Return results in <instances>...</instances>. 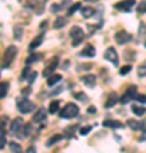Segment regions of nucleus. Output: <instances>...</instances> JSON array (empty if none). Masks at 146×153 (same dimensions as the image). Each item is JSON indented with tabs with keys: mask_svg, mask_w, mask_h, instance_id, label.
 Masks as SVG:
<instances>
[{
	"mask_svg": "<svg viewBox=\"0 0 146 153\" xmlns=\"http://www.w3.org/2000/svg\"><path fill=\"white\" fill-rule=\"evenodd\" d=\"M78 112H80L78 105L73 104V102H70V104L63 105V109L60 111V117H61V119H73V117L78 116Z\"/></svg>",
	"mask_w": 146,
	"mask_h": 153,
	"instance_id": "1",
	"label": "nucleus"
},
{
	"mask_svg": "<svg viewBox=\"0 0 146 153\" xmlns=\"http://www.w3.org/2000/svg\"><path fill=\"white\" fill-rule=\"evenodd\" d=\"M17 111L21 114H29L34 111V104L27 97H19L17 99Z\"/></svg>",
	"mask_w": 146,
	"mask_h": 153,
	"instance_id": "2",
	"label": "nucleus"
},
{
	"mask_svg": "<svg viewBox=\"0 0 146 153\" xmlns=\"http://www.w3.org/2000/svg\"><path fill=\"white\" fill-rule=\"evenodd\" d=\"M70 38H71V44L73 46H78V44L83 41V38H85V33H83V29L78 27V26H73L70 31Z\"/></svg>",
	"mask_w": 146,
	"mask_h": 153,
	"instance_id": "3",
	"label": "nucleus"
},
{
	"mask_svg": "<svg viewBox=\"0 0 146 153\" xmlns=\"http://www.w3.org/2000/svg\"><path fill=\"white\" fill-rule=\"evenodd\" d=\"M16 55H17V48H16V46H9V48L5 49V53H4V65H2L4 70L12 65V61H14Z\"/></svg>",
	"mask_w": 146,
	"mask_h": 153,
	"instance_id": "4",
	"label": "nucleus"
},
{
	"mask_svg": "<svg viewBox=\"0 0 146 153\" xmlns=\"http://www.w3.org/2000/svg\"><path fill=\"white\" fill-rule=\"evenodd\" d=\"M21 131H24V121L21 119V117H16V119L10 123V129H9V133H10L12 136H21Z\"/></svg>",
	"mask_w": 146,
	"mask_h": 153,
	"instance_id": "5",
	"label": "nucleus"
},
{
	"mask_svg": "<svg viewBox=\"0 0 146 153\" xmlns=\"http://www.w3.org/2000/svg\"><path fill=\"white\" fill-rule=\"evenodd\" d=\"M114 39H116V43L117 44H126L131 41V34L127 33V31H117L116 33V36H114Z\"/></svg>",
	"mask_w": 146,
	"mask_h": 153,
	"instance_id": "6",
	"label": "nucleus"
},
{
	"mask_svg": "<svg viewBox=\"0 0 146 153\" xmlns=\"http://www.w3.org/2000/svg\"><path fill=\"white\" fill-rule=\"evenodd\" d=\"M133 5H134V0H121V2H116L114 4V9L116 10H121V12H126V10H129Z\"/></svg>",
	"mask_w": 146,
	"mask_h": 153,
	"instance_id": "7",
	"label": "nucleus"
},
{
	"mask_svg": "<svg viewBox=\"0 0 146 153\" xmlns=\"http://www.w3.org/2000/svg\"><path fill=\"white\" fill-rule=\"evenodd\" d=\"M104 58H105L107 61H110V63H114V65H117V63H119V56H117V53H116V49H114V48H107V49H105Z\"/></svg>",
	"mask_w": 146,
	"mask_h": 153,
	"instance_id": "8",
	"label": "nucleus"
},
{
	"mask_svg": "<svg viewBox=\"0 0 146 153\" xmlns=\"http://www.w3.org/2000/svg\"><path fill=\"white\" fill-rule=\"evenodd\" d=\"M136 94H138V92H136V87H134V85H131V87L126 90L124 95L121 97V104H127L131 99H134V97H136Z\"/></svg>",
	"mask_w": 146,
	"mask_h": 153,
	"instance_id": "9",
	"label": "nucleus"
},
{
	"mask_svg": "<svg viewBox=\"0 0 146 153\" xmlns=\"http://www.w3.org/2000/svg\"><path fill=\"white\" fill-rule=\"evenodd\" d=\"M82 82L85 83L87 87H93V85L97 83V76L92 75V73H87V75L82 76Z\"/></svg>",
	"mask_w": 146,
	"mask_h": 153,
	"instance_id": "10",
	"label": "nucleus"
},
{
	"mask_svg": "<svg viewBox=\"0 0 146 153\" xmlns=\"http://www.w3.org/2000/svg\"><path fill=\"white\" fill-rule=\"evenodd\" d=\"M80 56H83V58H93V56H95V48H93L92 44L85 46V48L80 51Z\"/></svg>",
	"mask_w": 146,
	"mask_h": 153,
	"instance_id": "11",
	"label": "nucleus"
},
{
	"mask_svg": "<svg viewBox=\"0 0 146 153\" xmlns=\"http://www.w3.org/2000/svg\"><path fill=\"white\" fill-rule=\"evenodd\" d=\"M56 68H58V58H54V60L51 61V65H49V66H46V68H44L43 75L46 76V78H48V76H51V75H53V71L56 70Z\"/></svg>",
	"mask_w": 146,
	"mask_h": 153,
	"instance_id": "12",
	"label": "nucleus"
},
{
	"mask_svg": "<svg viewBox=\"0 0 146 153\" xmlns=\"http://www.w3.org/2000/svg\"><path fill=\"white\" fill-rule=\"evenodd\" d=\"M117 100H119V97H117V94H116V92L109 94L107 100H105V107H107V109H110V107H114V104H116Z\"/></svg>",
	"mask_w": 146,
	"mask_h": 153,
	"instance_id": "13",
	"label": "nucleus"
},
{
	"mask_svg": "<svg viewBox=\"0 0 146 153\" xmlns=\"http://www.w3.org/2000/svg\"><path fill=\"white\" fill-rule=\"evenodd\" d=\"M43 41H44V34H39L36 39H33V41H31V44H29V49H31V51H34L36 48H39V46H41V43H43Z\"/></svg>",
	"mask_w": 146,
	"mask_h": 153,
	"instance_id": "14",
	"label": "nucleus"
},
{
	"mask_svg": "<svg viewBox=\"0 0 146 153\" xmlns=\"http://www.w3.org/2000/svg\"><path fill=\"white\" fill-rule=\"evenodd\" d=\"M46 114H48V111L46 109H38L36 111V114H34V123H43L44 117H46Z\"/></svg>",
	"mask_w": 146,
	"mask_h": 153,
	"instance_id": "15",
	"label": "nucleus"
},
{
	"mask_svg": "<svg viewBox=\"0 0 146 153\" xmlns=\"http://www.w3.org/2000/svg\"><path fill=\"white\" fill-rule=\"evenodd\" d=\"M131 111H133V114H136V116H139V117H143V116L146 114V109L143 107V105H131Z\"/></svg>",
	"mask_w": 146,
	"mask_h": 153,
	"instance_id": "16",
	"label": "nucleus"
},
{
	"mask_svg": "<svg viewBox=\"0 0 146 153\" xmlns=\"http://www.w3.org/2000/svg\"><path fill=\"white\" fill-rule=\"evenodd\" d=\"M58 82H61V75H58V73H53L51 76H48V85H49V87L56 85Z\"/></svg>",
	"mask_w": 146,
	"mask_h": 153,
	"instance_id": "17",
	"label": "nucleus"
},
{
	"mask_svg": "<svg viewBox=\"0 0 146 153\" xmlns=\"http://www.w3.org/2000/svg\"><path fill=\"white\" fill-rule=\"evenodd\" d=\"M31 75H33V70H31V66L27 65L24 70H22V73H21V80H27L29 82V78H31Z\"/></svg>",
	"mask_w": 146,
	"mask_h": 153,
	"instance_id": "18",
	"label": "nucleus"
},
{
	"mask_svg": "<svg viewBox=\"0 0 146 153\" xmlns=\"http://www.w3.org/2000/svg\"><path fill=\"white\" fill-rule=\"evenodd\" d=\"M61 140H63V134H53V136L49 138L48 141H46V146H53L54 143L61 141Z\"/></svg>",
	"mask_w": 146,
	"mask_h": 153,
	"instance_id": "19",
	"label": "nucleus"
},
{
	"mask_svg": "<svg viewBox=\"0 0 146 153\" xmlns=\"http://www.w3.org/2000/svg\"><path fill=\"white\" fill-rule=\"evenodd\" d=\"M102 126H105V128H122V124H121L119 121H112V119L104 121Z\"/></svg>",
	"mask_w": 146,
	"mask_h": 153,
	"instance_id": "20",
	"label": "nucleus"
},
{
	"mask_svg": "<svg viewBox=\"0 0 146 153\" xmlns=\"http://www.w3.org/2000/svg\"><path fill=\"white\" fill-rule=\"evenodd\" d=\"M60 102L58 100H53L51 105H49V114H56V112H60Z\"/></svg>",
	"mask_w": 146,
	"mask_h": 153,
	"instance_id": "21",
	"label": "nucleus"
},
{
	"mask_svg": "<svg viewBox=\"0 0 146 153\" xmlns=\"http://www.w3.org/2000/svg\"><path fill=\"white\" fill-rule=\"evenodd\" d=\"M127 126L133 128V129H143L145 131V124L143 123H138V121H127Z\"/></svg>",
	"mask_w": 146,
	"mask_h": 153,
	"instance_id": "22",
	"label": "nucleus"
},
{
	"mask_svg": "<svg viewBox=\"0 0 146 153\" xmlns=\"http://www.w3.org/2000/svg\"><path fill=\"white\" fill-rule=\"evenodd\" d=\"M9 148H10V152H12V153H22V148H21V145H19L17 141L9 143Z\"/></svg>",
	"mask_w": 146,
	"mask_h": 153,
	"instance_id": "23",
	"label": "nucleus"
},
{
	"mask_svg": "<svg viewBox=\"0 0 146 153\" xmlns=\"http://www.w3.org/2000/svg\"><path fill=\"white\" fill-rule=\"evenodd\" d=\"M65 24H66V19H65V17H58V19L54 21L53 27H54V29H60V27H63Z\"/></svg>",
	"mask_w": 146,
	"mask_h": 153,
	"instance_id": "24",
	"label": "nucleus"
},
{
	"mask_svg": "<svg viewBox=\"0 0 146 153\" xmlns=\"http://www.w3.org/2000/svg\"><path fill=\"white\" fill-rule=\"evenodd\" d=\"M93 14H95V9H92V7H85V9H82V16L83 17H92Z\"/></svg>",
	"mask_w": 146,
	"mask_h": 153,
	"instance_id": "25",
	"label": "nucleus"
},
{
	"mask_svg": "<svg viewBox=\"0 0 146 153\" xmlns=\"http://www.w3.org/2000/svg\"><path fill=\"white\" fill-rule=\"evenodd\" d=\"M14 38H16V41H21L22 39V29L19 27V26L14 27Z\"/></svg>",
	"mask_w": 146,
	"mask_h": 153,
	"instance_id": "26",
	"label": "nucleus"
},
{
	"mask_svg": "<svg viewBox=\"0 0 146 153\" xmlns=\"http://www.w3.org/2000/svg\"><path fill=\"white\" fill-rule=\"evenodd\" d=\"M31 133H33V124H24V133H22V136H31Z\"/></svg>",
	"mask_w": 146,
	"mask_h": 153,
	"instance_id": "27",
	"label": "nucleus"
},
{
	"mask_svg": "<svg viewBox=\"0 0 146 153\" xmlns=\"http://www.w3.org/2000/svg\"><path fill=\"white\" fill-rule=\"evenodd\" d=\"M80 7H82V4H80V2H76V4H73V5H71L70 9H68V16H71V14H73V12H76V10H80Z\"/></svg>",
	"mask_w": 146,
	"mask_h": 153,
	"instance_id": "28",
	"label": "nucleus"
},
{
	"mask_svg": "<svg viewBox=\"0 0 146 153\" xmlns=\"http://www.w3.org/2000/svg\"><path fill=\"white\" fill-rule=\"evenodd\" d=\"M65 131H66L65 136H66V138H71V136H73V133L76 131V126H70V128H66Z\"/></svg>",
	"mask_w": 146,
	"mask_h": 153,
	"instance_id": "29",
	"label": "nucleus"
},
{
	"mask_svg": "<svg viewBox=\"0 0 146 153\" xmlns=\"http://www.w3.org/2000/svg\"><path fill=\"white\" fill-rule=\"evenodd\" d=\"M131 68H133V66H131V65H124V66H121L119 73H121V75H127V73H129V71H131Z\"/></svg>",
	"mask_w": 146,
	"mask_h": 153,
	"instance_id": "30",
	"label": "nucleus"
},
{
	"mask_svg": "<svg viewBox=\"0 0 146 153\" xmlns=\"http://www.w3.org/2000/svg\"><path fill=\"white\" fill-rule=\"evenodd\" d=\"M136 100H138V102H141V104H146V95L145 94H136Z\"/></svg>",
	"mask_w": 146,
	"mask_h": 153,
	"instance_id": "31",
	"label": "nucleus"
},
{
	"mask_svg": "<svg viewBox=\"0 0 146 153\" xmlns=\"http://www.w3.org/2000/svg\"><path fill=\"white\" fill-rule=\"evenodd\" d=\"M7 90H9V83H7V82H2V94H0V95H2V99L5 97Z\"/></svg>",
	"mask_w": 146,
	"mask_h": 153,
	"instance_id": "32",
	"label": "nucleus"
},
{
	"mask_svg": "<svg viewBox=\"0 0 146 153\" xmlns=\"http://www.w3.org/2000/svg\"><path fill=\"white\" fill-rule=\"evenodd\" d=\"M138 73H139V76H146V63L138 68Z\"/></svg>",
	"mask_w": 146,
	"mask_h": 153,
	"instance_id": "33",
	"label": "nucleus"
},
{
	"mask_svg": "<svg viewBox=\"0 0 146 153\" xmlns=\"http://www.w3.org/2000/svg\"><path fill=\"white\" fill-rule=\"evenodd\" d=\"M90 131H92V126H83L80 129V134H88Z\"/></svg>",
	"mask_w": 146,
	"mask_h": 153,
	"instance_id": "34",
	"label": "nucleus"
},
{
	"mask_svg": "<svg viewBox=\"0 0 146 153\" xmlns=\"http://www.w3.org/2000/svg\"><path fill=\"white\" fill-rule=\"evenodd\" d=\"M39 58H41V56H29V58H27V61H26V65H29L31 66V63H33V61H36V60H39Z\"/></svg>",
	"mask_w": 146,
	"mask_h": 153,
	"instance_id": "35",
	"label": "nucleus"
},
{
	"mask_svg": "<svg viewBox=\"0 0 146 153\" xmlns=\"http://www.w3.org/2000/svg\"><path fill=\"white\" fill-rule=\"evenodd\" d=\"M138 12H141V14L146 12V0H145V2H141L139 5H138Z\"/></svg>",
	"mask_w": 146,
	"mask_h": 153,
	"instance_id": "36",
	"label": "nucleus"
},
{
	"mask_svg": "<svg viewBox=\"0 0 146 153\" xmlns=\"http://www.w3.org/2000/svg\"><path fill=\"white\" fill-rule=\"evenodd\" d=\"M61 92H63V87H56L54 90L49 92V95H58V94H61Z\"/></svg>",
	"mask_w": 146,
	"mask_h": 153,
	"instance_id": "37",
	"label": "nucleus"
},
{
	"mask_svg": "<svg viewBox=\"0 0 146 153\" xmlns=\"http://www.w3.org/2000/svg\"><path fill=\"white\" fill-rule=\"evenodd\" d=\"M0 148H5V129H2V141H0Z\"/></svg>",
	"mask_w": 146,
	"mask_h": 153,
	"instance_id": "38",
	"label": "nucleus"
},
{
	"mask_svg": "<svg viewBox=\"0 0 146 153\" xmlns=\"http://www.w3.org/2000/svg\"><path fill=\"white\" fill-rule=\"evenodd\" d=\"M60 9H61L60 4H53V5H51V12H54V14H56V12H60Z\"/></svg>",
	"mask_w": 146,
	"mask_h": 153,
	"instance_id": "39",
	"label": "nucleus"
},
{
	"mask_svg": "<svg viewBox=\"0 0 146 153\" xmlns=\"http://www.w3.org/2000/svg\"><path fill=\"white\" fill-rule=\"evenodd\" d=\"M36 76H38V73L33 71V75H31V78H29V82H34V80H36Z\"/></svg>",
	"mask_w": 146,
	"mask_h": 153,
	"instance_id": "40",
	"label": "nucleus"
},
{
	"mask_svg": "<svg viewBox=\"0 0 146 153\" xmlns=\"http://www.w3.org/2000/svg\"><path fill=\"white\" fill-rule=\"evenodd\" d=\"M26 153H36V148H34V146H29Z\"/></svg>",
	"mask_w": 146,
	"mask_h": 153,
	"instance_id": "41",
	"label": "nucleus"
},
{
	"mask_svg": "<svg viewBox=\"0 0 146 153\" xmlns=\"http://www.w3.org/2000/svg\"><path fill=\"white\" fill-rule=\"evenodd\" d=\"M85 2H99V0H85Z\"/></svg>",
	"mask_w": 146,
	"mask_h": 153,
	"instance_id": "42",
	"label": "nucleus"
},
{
	"mask_svg": "<svg viewBox=\"0 0 146 153\" xmlns=\"http://www.w3.org/2000/svg\"><path fill=\"white\" fill-rule=\"evenodd\" d=\"M145 48H146V39H145Z\"/></svg>",
	"mask_w": 146,
	"mask_h": 153,
	"instance_id": "43",
	"label": "nucleus"
}]
</instances>
